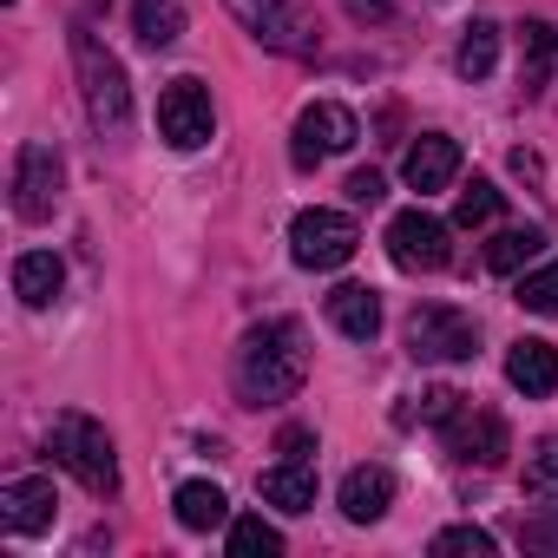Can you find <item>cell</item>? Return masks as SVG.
I'll return each instance as SVG.
<instances>
[{"label":"cell","mask_w":558,"mask_h":558,"mask_svg":"<svg viewBox=\"0 0 558 558\" xmlns=\"http://www.w3.org/2000/svg\"><path fill=\"white\" fill-rule=\"evenodd\" d=\"M310 375V336L303 323L290 316H269L256 323L243 342H236V362H230V381H236V401L243 408H269V401H290Z\"/></svg>","instance_id":"obj_1"},{"label":"cell","mask_w":558,"mask_h":558,"mask_svg":"<svg viewBox=\"0 0 558 558\" xmlns=\"http://www.w3.org/2000/svg\"><path fill=\"white\" fill-rule=\"evenodd\" d=\"M47 453H53V466H66L86 493H99V499L119 493V453H112V434H106L93 414H60L53 434H47Z\"/></svg>","instance_id":"obj_2"},{"label":"cell","mask_w":558,"mask_h":558,"mask_svg":"<svg viewBox=\"0 0 558 558\" xmlns=\"http://www.w3.org/2000/svg\"><path fill=\"white\" fill-rule=\"evenodd\" d=\"M73 66H80L86 119H93L99 132H125V119H132V86H125V66L99 47L93 27H73Z\"/></svg>","instance_id":"obj_3"},{"label":"cell","mask_w":558,"mask_h":558,"mask_svg":"<svg viewBox=\"0 0 558 558\" xmlns=\"http://www.w3.org/2000/svg\"><path fill=\"white\" fill-rule=\"evenodd\" d=\"M223 8L250 27V40H263L269 53H316V40H323V27H316V14H310V0H223Z\"/></svg>","instance_id":"obj_4"},{"label":"cell","mask_w":558,"mask_h":558,"mask_svg":"<svg viewBox=\"0 0 558 558\" xmlns=\"http://www.w3.org/2000/svg\"><path fill=\"white\" fill-rule=\"evenodd\" d=\"M408 355L414 362H434V368L473 362L480 355V323L466 310H453V303H421L408 316Z\"/></svg>","instance_id":"obj_5"},{"label":"cell","mask_w":558,"mask_h":558,"mask_svg":"<svg viewBox=\"0 0 558 558\" xmlns=\"http://www.w3.org/2000/svg\"><path fill=\"white\" fill-rule=\"evenodd\" d=\"M355 250H362V230H355L349 210L316 204V210H303V217L290 223V256H296L303 269H342Z\"/></svg>","instance_id":"obj_6"},{"label":"cell","mask_w":558,"mask_h":558,"mask_svg":"<svg viewBox=\"0 0 558 558\" xmlns=\"http://www.w3.org/2000/svg\"><path fill=\"white\" fill-rule=\"evenodd\" d=\"M388 256H395V269H408V276H434V269H447V256H453V230L434 217V210H395L388 217Z\"/></svg>","instance_id":"obj_7"},{"label":"cell","mask_w":558,"mask_h":558,"mask_svg":"<svg viewBox=\"0 0 558 558\" xmlns=\"http://www.w3.org/2000/svg\"><path fill=\"white\" fill-rule=\"evenodd\" d=\"M210 132H217V112H210V86L204 80H171L165 93H158V138L171 145V151H197V145H210Z\"/></svg>","instance_id":"obj_8"},{"label":"cell","mask_w":558,"mask_h":558,"mask_svg":"<svg viewBox=\"0 0 558 558\" xmlns=\"http://www.w3.org/2000/svg\"><path fill=\"white\" fill-rule=\"evenodd\" d=\"M355 138H362L355 112H349V106H336V99H316V106H303V112H296V145H290V158H296L303 171H316L323 158L349 151Z\"/></svg>","instance_id":"obj_9"},{"label":"cell","mask_w":558,"mask_h":558,"mask_svg":"<svg viewBox=\"0 0 558 558\" xmlns=\"http://www.w3.org/2000/svg\"><path fill=\"white\" fill-rule=\"evenodd\" d=\"M60 178H66V165H60V151L47 138L21 145V158H14V210L27 223H47L60 210Z\"/></svg>","instance_id":"obj_10"},{"label":"cell","mask_w":558,"mask_h":558,"mask_svg":"<svg viewBox=\"0 0 558 558\" xmlns=\"http://www.w3.org/2000/svg\"><path fill=\"white\" fill-rule=\"evenodd\" d=\"M53 519H60V493H53L47 473H21V480L0 486V525H8V532L34 538V532H47Z\"/></svg>","instance_id":"obj_11"},{"label":"cell","mask_w":558,"mask_h":558,"mask_svg":"<svg viewBox=\"0 0 558 558\" xmlns=\"http://www.w3.org/2000/svg\"><path fill=\"white\" fill-rule=\"evenodd\" d=\"M440 434H447V453L453 460H473V466H499L506 460V421L486 414V408H460Z\"/></svg>","instance_id":"obj_12"},{"label":"cell","mask_w":558,"mask_h":558,"mask_svg":"<svg viewBox=\"0 0 558 558\" xmlns=\"http://www.w3.org/2000/svg\"><path fill=\"white\" fill-rule=\"evenodd\" d=\"M401 178H408V191H447L460 178V145L447 132H421L401 158Z\"/></svg>","instance_id":"obj_13"},{"label":"cell","mask_w":558,"mask_h":558,"mask_svg":"<svg viewBox=\"0 0 558 558\" xmlns=\"http://www.w3.org/2000/svg\"><path fill=\"white\" fill-rule=\"evenodd\" d=\"M342 519L349 525H375L388 506H395V473L388 466H355V473H342Z\"/></svg>","instance_id":"obj_14"},{"label":"cell","mask_w":558,"mask_h":558,"mask_svg":"<svg viewBox=\"0 0 558 558\" xmlns=\"http://www.w3.org/2000/svg\"><path fill=\"white\" fill-rule=\"evenodd\" d=\"M506 381H512L525 401H545V395L558 388V349H551V342H538V336L512 342V355H506Z\"/></svg>","instance_id":"obj_15"},{"label":"cell","mask_w":558,"mask_h":558,"mask_svg":"<svg viewBox=\"0 0 558 558\" xmlns=\"http://www.w3.org/2000/svg\"><path fill=\"white\" fill-rule=\"evenodd\" d=\"M329 323L349 342H375L381 336V296L368 283H342V290H329Z\"/></svg>","instance_id":"obj_16"},{"label":"cell","mask_w":558,"mask_h":558,"mask_svg":"<svg viewBox=\"0 0 558 558\" xmlns=\"http://www.w3.org/2000/svg\"><path fill=\"white\" fill-rule=\"evenodd\" d=\"M256 493H263V506H276V512H310V506H316V466H310V460H283V466H269V473L256 480Z\"/></svg>","instance_id":"obj_17"},{"label":"cell","mask_w":558,"mask_h":558,"mask_svg":"<svg viewBox=\"0 0 558 558\" xmlns=\"http://www.w3.org/2000/svg\"><path fill=\"white\" fill-rule=\"evenodd\" d=\"M60 283H66V263H60L53 250H27V256H14V296H21L27 310H47V303L60 296Z\"/></svg>","instance_id":"obj_18"},{"label":"cell","mask_w":558,"mask_h":558,"mask_svg":"<svg viewBox=\"0 0 558 558\" xmlns=\"http://www.w3.org/2000/svg\"><path fill=\"white\" fill-rule=\"evenodd\" d=\"M171 506H178V525H184V532H217V525H230V499H223L217 480H184V486L171 493Z\"/></svg>","instance_id":"obj_19"},{"label":"cell","mask_w":558,"mask_h":558,"mask_svg":"<svg viewBox=\"0 0 558 558\" xmlns=\"http://www.w3.org/2000/svg\"><path fill=\"white\" fill-rule=\"evenodd\" d=\"M132 34H138L151 53L178 47V40H184V0H132Z\"/></svg>","instance_id":"obj_20"},{"label":"cell","mask_w":558,"mask_h":558,"mask_svg":"<svg viewBox=\"0 0 558 558\" xmlns=\"http://www.w3.org/2000/svg\"><path fill=\"white\" fill-rule=\"evenodd\" d=\"M532 256H545V230H538V223H512V230H499V236L486 243V269H493V276H512V269H525Z\"/></svg>","instance_id":"obj_21"},{"label":"cell","mask_w":558,"mask_h":558,"mask_svg":"<svg viewBox=\"0 0 558 558\" xmlns=\"http://www.w3.org/2000/svg\"><path fill=\"white\" fill-rule=\"evenodd\" d=\"M551 53H558V27H545V21H525V27H519V80H525V93H538V86H545V73H551Z\"/></svg>","instance_id":"obj_22"},{"label":"cell","mask_w":558,"mask_h":558,"mask_svg":"<svg viewBox=\"0 0 558 558\" xmlns=\"http://www.w3.org/2000/svg\"><path fill=\"white\" fill-rule=\"evenodd\" d=\"M493 66H499V27H493V21H473V27L460 34L453 73H460V80H486Z\"/></svg>","instance_id":"obj_23"},{"label":"cell","mask_w":558,"mask_h":558,"mask_svg":"<svg viewBox=\"0 0 558 558\" xmlns=\"http://www.w3.org/2000/svg\"><path fill=\"white\" fill-rule=\"evenodd\" d=\"M525 499L558 506V434L532 440V453H525Z\"/></svg>","instance_id":"obj_24"},{"label":"cell","mask_w":558,"mask_h":558,"mask_svg":"<svg viewBox=\"0 0 558 558\" xmlns=\"http://www.w3.org/2000/svg\"><path fill=\"white\" fill-rule=\"evenodd\" d=\"M230 551L236 558H276L283 551V532H276L263 512H243V519H230Z\"/></svg>","instance_id":"obj_25"},{"label":"cell","mask_w":558,"mask_h":558,"mask_svg":"<svg viewBox=\"0 0 558 558\" xmlns=\"http://www.w3.org/2000/svg\"><path fill=\"white\" fill-rule=\"evenodd\" d=\"M499 204H506V191H499L493 178H473V184L453 197V223H460V230H480V223L499 217Z\"/></svg>","instance_id":"obj_26"},{"label":"cell","mask_w":558,"mask_h":558,"mask_svg":"<svg viewBox=\"0 0 558 558\" xmlns=\"http://www.w3.org/2000/svg\"><path fill=\"white\" fill-rule=\"evenodd\" d=\"M512 296H519V310H532V316H558V256H545L538 269H525Z\"/></svg>","instance_id":"obj_27"},{"label":"cell","mask_w":558,"mask_h":558,"mask_svg":"<svg viewBox=\"0 0 558 558\" xmlns=\"http://www.w3.org/2000/svg\"><path fill=\"white\" fill-rule=\"evenodd\" d=\"M434 551H473V558H493L499 538H493L486 525H447V532H434Z\"/></svg>","instance_id":"obj_28"},{"label":"cell","mask_w":558,"mask_h":558,"mask_svg":"<svg viewBox=\"0 0 558 558\" xmlns=\"http://www.w3.org/2000/svg\"><path fill=\"white\" fill-rule=\"evenodd\" d=\"M460 408H466V395H460V388H427V395H421V421H427V427H447Z\"/></svg>","instance_id":"obj_29"},{"label":"cell","mask_w":558,"mask_h":558,"mask_svg":"<svg viewBox=\"0 0 558 558\" xmlns=\"http://www.w3.org/2000/svg\"><path fill=\"white\" fill-rule=\"evenodd\" d=\"M276 453H283V460H310L316 453V434L310 427H283V434H276Z\"/></svg>","instance_id":"obj_30"},{"label":"cell","mask_w":558,"mask_h":558,"mask_svg":"<svg viewBox=\"0 0 558 558\" xmlns=\"http://www.w3.org/2000/svg\"><path fill=\"white\" fill-rule=\"evenodd\" d=\"M349 197H355V204H381V197H388V178H381V171H355V178H349Z\"/></svg>","instance_id":"obj_31"},{"label":"cell","mask_w":558,"mask_h":558,"mask_svg":"<svg viewBox=\"0 0 558 558\" xmlns=\"http://www.w3.org/2000/svg\"><path fill=\"white\" fill-rule=\"evenodd\" d=\"M519 545H538V551H558V519H525V525H519Z\"/></svg>","instance_id":"obj_32"},{"label":"cell","mask_w":558,"mask_h":558,"mask_svg":"<svg viewBox=\"0 0 558 558\" xmlns=\"http://www.w3.org/2000/svg\"><path fill=\"white\" fill-rule=\"evenodd\" d=\"M342 8H349L355 21H388V14H395V0H342Z\"/></svg>","instance_id":"obj_33"}]
</instances>
